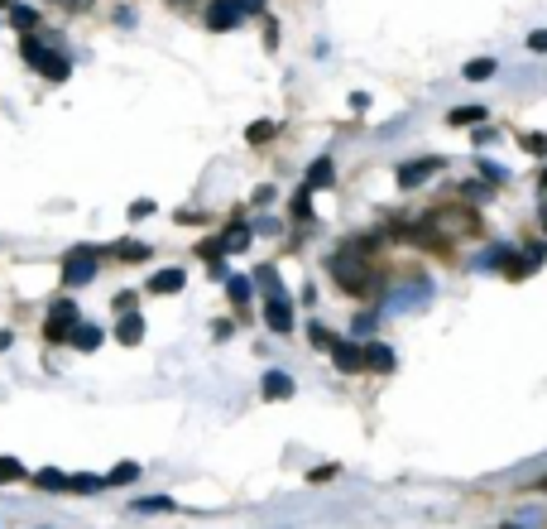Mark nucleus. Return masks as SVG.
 Returning <instances> with one entry per match:
<instances>
[{
  "label": "nucleus",
  "instance_id": "nucleus-31",
  "mask_svg": "<svg viewBox=\"0 0 547 529\" xmlns=\"http://www.w3.org/2000/svg\"><path fill=\"white\" fill-rule=\"evenodd\" d=\"M106 477H73V491H101Z\"/></svg>",
  "mask_w": 547,
  "mask_h": 529
},
{
  "label": "nucleus",
  "instance_id": "nucleus-41",
  "mask_svg": "<svg viewBox=\"0 0 547 529\" xmlns=\"http://www.w3.org/2000/svg\"><path fill=\"white\" fill-rule=\"evenodd\" d=\"M543 188H547V169H543Z\"/></svg>",
  "mask_w": 547,
  "mask_h": 529
},
{
  "label": "nucleus",
  "instance_id": "nucleus-25",
  "mask_svg": "<svg viewBox=\"0 0 547 529\" xmlns=\"http://www.w3.org/2000/svg\"><path fill=\"white\" fill-rule=\"evenodd\" d=\"M10 20H15L20 29H34V25H39V10H34V5H10Z\"/></svg>",
  "mask_w": 547,
  "mask_h": 529
},
{
  "label": "nucleus",
  "instance_id": "nucleus-15",
  "mask_svg": "<svg viewBox=\"0 0 547 529\" xmlns=\"http://www.w3.org/2000/svg\"><path fill=\"white\" fill-rule=\"evenodd\" d=\"M365 366L370 371H394V351H389L384 342H370L365 347Z\"/></svg>",
  "mask_w": 547,
  "mask_h": 529
},
{
  "label": "nucleus",
  "instance_id": "nucleus-33",
  "mask_svg": "<svg viewBox=\"0 0 547 529\" xmlns=\"http://www.w3.org/2000/svg\"><path fill=\"white\" fill-rule=\"evenodd\" d=\"M528 49H538V53H547V29H533V34H528Z\"/></svg>",
  "mask_w": 547,
  "mask_h": 529
},
{
  "label": "nucleus",
  "instance_id": "nucleus-21",
  "mask_svg": "<svg viewBox=\"0 0 547 529\" xmlns=\"http://www.w3.org/2000/svg\"><path fill=\"white\" fill-rule=\"evenodd\" d=\"M293 217H303V221H313V188H298V193H293Z\"/></svg>",
  "mask_w": 547,
  "mask_h": 529
},
{
  "label": "nucleus",
  "instance_id": "nucleus-29",
  "mask_svg": "<svg viewBox=\"0 0 547 529\" xmlns=\"http://www.w3.org/2000/svg\"><path fill=\"white\" fill-rule=\"evenodd\" d=\"M269 135H274V125H269V121H255V125H250V131H245V140H250V145H265Z\"/></svg>",
  "mask_w": 547,
  "mask_h": 529
},
{
  "label": "nucleus",
  "instance_id": "nucleus-6",
  "mask_svg": "<svg viewBox=\"0 0 547 529\" xmlns=\"http://www.w3.org/2000/svg\"><path fill=\"white\" fill-rule=\"evenodd\" d=\"M265 323L269 333H293V309H289V293H274L265 303Z\"/></svg>",
  "mask_w": 547,
  "mask_h": 529
},
{
  "label": "nucleus",
  "instance_id": "nucleus-37",
  "mask_svg": "<svg viewBox=\"0 0 547 529\" xmlns=\"http://www.w3.org/2000/svg\"><path fill=\"white\" fill-rule=\"evenodd\" d=\"M255 231H265V236H274V231H279V221H274V217H259V221H255Z\"/></svg>",
  "mask_w": 547,
  "mask_h": 529
},
{
  "label": "nucleus",
  "instance_id": "nucleus-24",
  "mask_svg": "<svg viewBox=\"0 0 547 529\" xmlns=\"http://www.w3.org/2000/svg\"><path fill=\"white\" fill-rule=\"evenodd\" d=\"M197 255H202V260H211V265H221V255H226V241H221V236H207V241L197 245Z\"/></svg>",
  "mask_w": 547,
  "mask_h": 529
},
{
  "label": "nucleus",
  "instance_id": "nucleus-26",
  "mask_svg": "<svg viewBox=\"0 0 547 529\" xmlns=\"http://www.w3.org/2000/svg\"><path fill=\"white\" fill-rule=\"evenodd\" d=\"M135 477H139V467H135V462H121L111 477H106V486H130V481H135Z\"/></svg>",
  "mask_w": 547,
  "mask_h": 529
},
{
  "label": "nucleus",
  "instance_id": "nucleus-17",
  "mask_svg": "<svg viewBox=\"0 0 547 529\" xmlns=\"http://www.w3.org/2000/svg\"><path fill=\"white\" fill-rule=\"evenodd\" d=\"M327 183H331V159L322 155V159L307 164V188H327Z\"/></svg>",
  "mask_w": 547,
  "mask_h": 529
},
{
  "label": "nucleus",
  "instance_id": "nucleus-36",
  "mask_svg": "<svg viewBox=\"0 0 547 529\" xmlns=\"http://www.w3.org/2000/svg\"><path fill=\"white\" fill-rule=\"evenodd\" d=\"M274 203V188H255V207H269Z\"/></svg>",
  "mask_w": 547,
  "mask_h": 529
},
{
  "label": "nucleus",
  "instance_id": "nucleus-12",
  "mask_svg": "<svg viewBox=\"0 0 547 529\" xmlns=\"http://www.w3.org/2000/svg\"><path fill=\"white\" fill-rule=\"evenodd\" d=\"M293 395V375L289 371H269L265 375V399H289Z\"/></svg>",
  "mask_w": 547,
  "mask_h": 529
},
{
  "label": "nucleus",
  "instance_id": "nucleus-22",
  "mask_svg": "<svg viewBox=\"0 0 547 529\" xmlns=\"http://www.w3.org/2000/svg\"><path fill=\"white\" fill-rule=\"evenodd\" d=\"M250 236H255V227H231V231H226V251H245V245H250Z\"/></svg>",
  "mask_w": 547,
  "mask_h": 529
},
{
  "label": "nucleus",
  "instance_id": "nucleus-42",
  "mask_svg": "<svg viewBox=\"0 0 547 529\" xmlns=\"http://www.w3.org/2000/svg\"><path fill=\"white\" fill-rule=\"evenodd\" d=\"M73 5H87V0H73Z\"/></svg>",
  "mask_w": 547,
  "mask_h": 529
},
{
  "label": "nucleus",
  "instance_id": "nucleus-14",
  "mask_svg": "<svg viewBox=\"0 0 547 529\" xmlns=\"http://www.w3.org/2000/svg\"><path fill=\"white\" fill-rule=\"evenodd\" d=\"M106 255H115V260H149L154 251H149L145 241H115V245H111V251H106Z\"/></svg>",
  "mask_w": 547,
  "mask_h": 529
},
{
  "label": "nucleus",
  "instance_id": "nucleus-23",
  "mask_svg": "<svg viewBox=\"0 0 547 529\" xmlns=\"http://www.w3.org/2000/svg\"><path fill=\"white\" fill-rule=\"evenodd\" d=\"M466 77L471 82H490L495 77V58H475V63H466Z\"/></svg>",
  "mask_w": 547,
  "mask_h": 529
},
{
  "label": "nucleus",
  "instance_id": "nucleus-39",
  "mask_svg": "<svg viewBox=\"0 0 547 529\" xmlns=\"http://www.w3.org/2000/svg\"><path fill=\"white\" fill-rule=\"evenodd\" d=\"M241 10H245V15H259V10H265V0H241Z\"/></svg>",
  "mask_w": 547,
  "mask_h": 529
},
{
  "label": "nucleus",
  "instance_id": "nucleus-20",
  "mask_svg": "<svg viewBox=\"0 0 547 529\" xmlns=\"http://www.w3.org/2000/svg\"><path fill=\"white\" fill-rule=\"evenodd\" d=\"M447 121H451V125H480V121H485V106H456Z\"/></svg>",
  "mask_w": 547,
  "mask_h": 529
},
{
  "label": "nucleus",
  "instance_id": "nucleus-8",
  "mask_svg": "<svg viewBox=\"0 0 547 529\" xmlns=\"http://www.w3.org/2000/svg\"><path fill=\"white\" fill-rule=\"evenodd\" d=\"M331 357H337L341 371H361L365 366V347H355V342H337V347H331Z\"/></svg>",
  "mask_w": 547,
  "mask_h": 529
},
{
  "label": "nucleus",
  "instance_id": "nucleus-5",
  "mask_svg": "<svg viewBox=\"0 0 547 529\" xmlns=\"http://www.w3.org/2000/svg\"><path fill=\"white\" fill-rule=\"evenodd\" d=\"M241 20H245L241 0H211L207 5V25L211 29H231V25H241Z\"/></svg>",
  "mask_w": 547,
  "mask_h": 529
},
{
  "label": "nucleus",
  "instance_id": "nucleus-4",
  "mask_svg": "<svg viewBox=\"0 0 547 529\" xmlns=\"http://www.w3.org/2000/svg\"><path fill=\"white\" fill-rule=\"evenodd\" d=\"M97 255L101 251H73V255H67V260H63V279H67V285H91V279H97Z\"/></svg>",
  "mask_w": 547,
  "mask_h": 529
},
{
  "label": "nucleus",
  "instance_id": "nucleus-13",
  "mask_svg": "<svg viewBox=\"0 0 547 529\" xmlns=\"http://www.w3.org/2000/svg\"><path fill=\"white\" fill-rule=\"evenodd\" d=\"M34 486L39 491H73V477H63L58 467H44V472H34Z\"/></svg>",
  "mask_w": 547,
  "mask_h": 529
},
{
  "label": "nucleus",
  "instance_id": "nucleus-16",
  "mask_svg": "<svg viewBox=\"0 0 547 529\" xmlns=\"http://www.w3.org/2000/svg\"><path fill=\"white\" fill-rule=\"evenodd\" d=\"M73 347H77V351H97V347H101V327H91V323H77V333H73Z\"/></svg>",
  "mask_w": 547,
  "mask_h": 529
},
{
  "label": "nucleus",
  "instance_id": "nucleus-1",
  "mask_svg": "<svg viewBox=\"0 0 547 529\" xmlns=\"http://www.w3.org/2000/svg\"><path fill=\"white\" fill-rule=\"evenodd\" d=\"M331 279H337L341 289H351V293H375V269L355 260V251L331 255Z\"/></svg>",
  "mask_w": 547,
  "mask_h": 529
},
{
  "label": "nucleus",
  "instance_id": "nucleus-32",
  "mask_svg": "<svg viewBox=\"0 0 547 529\" xmlns=\"http://www.w3.org/2000/svg\"><path fill=\"white\" fill-rule=\"evenodd\" d=\"M149 212H154V203H149V197H139V203H130V221H145Z\"/></svg>",
  "mask_w": 547,
  "mask_h": 529
},
{
  "label": "nucleus",
  "instance_id": "nucleus-30",
  "mask_svg": "<svg viewBox=\"0 0 547 529\" xmlns=\"http://www.w3.org/2000/svg\"><path fill=\"white\" fill-rule=\"evenodd\" d=\"M226 289H231L235 303H250V279H226Z\"/></svg>",
  "mask_w": 547,
  "mask_h": 529
},
{
  "label": "nucleus",
  "instance_id": "nucleus-19",
  "mask_svg": "<svg viewBox=\"0 0 547 529\" xmlns=\"http://www.w3.org/2000/svg\"><path fill=\"white\" fill-rule=\"evenodd\" d=\"M255 285L265 289L269 299H274V293H283V285H279V269H274V265H259V269H255Z\"/></svg>",
  "mask_w": 547,
  "mask_h": 529
},
{
  "label": "nucleus",
  "instance_id": "nucleus-7",
  "mask_svg": "<svg viewBox=\"0 0 547 529\" xmlns=\"http://www.w3.org/2000/svg\"><path fill=\"white\" fill-rule=\"evenodd\" d=\"M437 169H442V159H413V164H399V188H418V183L432 179Z\"/></svg>",
  "mask_w": 547,
  "mask_h": 529
},
{
  "label": "nucleus",
  "instance_id": "nucleus-9",
  "mask_svg": "<svg viewBox=\"0 0 547 529\" xmlns=\"http://www.w3.org/2000/svg\"><path fill=\"white\" fill-rule=\"evenodd\" d=\"M115 337H121L125 347H135L139 337H145V317H139V313H121V323H115Z\"/></svg>",
  "mask_w": 547,
  "mask_h": 529
},
{
  "label": "nucleus",
  "instance_id": "nucleus-38",
  "mask_svg": "<svg viewBox=\"0 0 547 529\" xmlns=\"http://www.w3.org/2000/svg\"><path fill=\"white\" fill-rule=\"evenodd\" d=\"M461 188H466V197H490V188H485V183H461Z\"/></svg>",
  "mask_w": 547,
  "mask_h": 529
},
{
  "label": "nucleus",
  "instance_id": "nucleus-3",
  "mask_svg": "<svg viewBox=\"0 0 547 529\" xmlns=\"http://www.w3.org/2000/svg\"><path fill=\"white\" fill-rule=\"evenodd\" d=\"M73 333H77V303H73V299L53 303V309H49V327H44V337H49L53 347H63V342H73Z\"/></svg>",
  "mask_w": 547,
  "mask_h": 529
},
{
  "label": "nucleus",
  "instance_id": "nucleus-11",
  "mask_svg": "<svg viewBox=\"0 0 547 529\" xmlns=\"http://www.w3.org/2000/svg\"><path fill=\"white\" fill-rule=\"evenodd\" d=\"M183 285H187V275H183V269H159V275L149 279V293H178Z\"/></svg>",
  "mask_w": 547,
  "mask_h": 529
},
{
  "label": "nucleus",
  "instance_id": "nucleus-27",
  "mask_svg": "<svg viewBox=\"0 0 547 529\" xmlns=\"http://www.w3.org/2000/svg\"><path fill=\"white\" fill-rule=\"evenodd\" d=\"M307 337H313V347H322V351H331V347H337V337H331L322 323H313V327H307Z\"/></svg>",
  "mask_w": 547,
  "mask_h": 529
},
{
  "label": "nucleus",
  "instance_id": "nucleus-18",
  "mask_svg": "<svg viewBox=\"0 0 547 529\" xmlns=\"http://www.w3.org/2000/svg\"><path fill=\"white\" fill-rule=\"evenodd\" d=\"M173 505H178L173 496H139L135 510H139V515H163V510H173Z\"/></svg>",
  "mask_w": 547,
  "mask_h": 529
},
{
  "label": "nucleus",
  "instance_id": "nucleus-40",
  "mask_svg": "<svg viewBox=\"0 0 547 529\" xmlns=\"http://www.w3.org/2000/svg\"><path fill=\"white\" fill-rule=\"evenodd\" d=\"M543 227H547V203H543Z\"/></svg>",
  "mask_w": 547,
  "mask_h": 529
},
{
  "label": "nucleus",
  "instance_id": "nucleus-28",
  "mask_svg": "<svg viewBox=\"0 0 547 529\" xmlns=\"http://www.w3.org/2000/svg\"><path fill=\"white\" fill-rule=\"evenodd\" d=\"M25 477V467L15 462V457H0V486H5V481H20Z\"/></svg>",
  "mask_w": 547,
  "mask_h": 529
},
{
  "label": "nucleus",
  "instance_id": "nucleus-35",
  "mask_svg": "<svg viewBox=\"0 0 547 529\" xmlns=\"http://www.w3.org/2000/svg\"><path fill=\"white\" fill-rule=\"evenodd\" d=\"M523 145H528L533 155H543V149H547V140H543V135H523Z\"/></svg>",
  "mask_w": 547,
  "mask_h": 529
},
{
  "label": "nucleus",
  "instance_id": "nucleus-2",
  "mask_svg": "<svg viewBox=\"0 0 547 529\" xmlns=\"http://www.w3.org/2000/svg\"><path fill=\"white\" fill-rule=\"evenodd\" d=\"M20 53H25V63H29V68H39V73H44V77H53V82H63L67 73H73V63H67L63 53H53L44 39H25V44H20Z\"/></svg>",
  "mask_w": 547,
  "mask_h": 529
},
{
  "label": "nucleus",
  "instance_id": "nucleus-10",
  "mask_svg": "<svg viewBox=\"0 0 547 529\" xmlns=\"http://www.w3.org/2000/svg\"><path fill=\"white\" fill-rule=\"evenodd\" d=\"M432 221H442V231H456V236L475 231V212H437Z\"/></svg>",
  "mask_w": 547,
  "mask_h": 529
},
{
  "label": "nucleus",
  "instance_id": "nucleus-34",
  "mask_svg": "<svg viewBox=\"0 0 547 529\" xmlns=\"http://www.w3.org/2000/svg\"><path fill=\"white\" fill-rule=\"evenodd\" d=\"M135 303H139L135 293H121V299H115V313H135Z\"/></svg>",
  "mask_w": 547,
  "mask_h": 529
}]
</instances>
